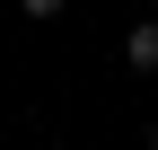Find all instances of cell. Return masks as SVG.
I'll return each mask as SVG.
<instances>
[{"label": "cell", "instance_id": "3", "mask_svg": "<svg viewBox=\"0 0 158 150\" xmlns=\"http://www.w3.org/2000/svg\"><path fill=\"white\" fill-rule=\"evenodd\" d=\"M149 150H158V124H149Z\"/></svg>", "mask_w": 158, "mask_h": 150}, {"label": "cell", "instance_id": "2", "mask_svg": "<svg viewBox=\"0 0 158 150\" xmlns=\"http://www.w3.org/2000/svg\"><path fill=\"white\" fill-rule=\"evenodd\" d=\"M18 9H27V18H62L70 0H18Z\"/></svg>", "mask_w": 158, "mask_h": 150}, {"label": "cell", "instance_id": "1", "mask_svg": "<svg viewBox=\"0 0 158 150\" xmlns=\"http://www.w3.org/2000/svg\"><path fill=\"white\" fill-rule=\"evenodd\" d=\"M123 62H132V71H158V27H132V35H123Z\"/></svg>", "mask_w": 158, "mask_h": 150}]
</instances>
